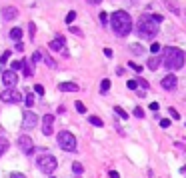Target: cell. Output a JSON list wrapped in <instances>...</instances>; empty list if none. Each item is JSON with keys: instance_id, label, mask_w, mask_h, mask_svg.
I'll list each match as a JSON object with an SVG mask.
<instances>
[{"instance_id": "44dd1931", "label": "cell", "mask_w": 186, "mask_h": 178, "mask_svg": "<svg viewBox=\"0 0 186 178\" xmlns=\"http://www.w3.org/2000/svg\"><path fill=\"white\" fill-rule=\"evenodd\" d=\"M108 88H110V80L104 78V80L100 82V90H102V92H108Z\"/></svg>"}, {"instance_id": "e0dca14e", "label": "cell", "mask_w": 186, "mask_h": 178, "mask_svg": "<svg viewBox=\"0 0 186 178\" xmlns=\"http://www.w3.org/2000/svg\"><path fill=\"white\" fill-rule=\"evenodd\" d=\"M88 120H90V124H94V126L102 128V118H98V116H88Z\"/></svg>"}, {"instance_id": "52a82bcc", "label": "cell", "mask_w": 186, "mask_h": 178, "mask_svg": "<svg viewBox=\"0 0 186 178\" xmlns=\"http://www.w3.org/2000/svg\"><path fill=\"white\" fill-rule=\"evenodd\" d=\"M18 146H20V150H22L24 154L34 152V142H32V138L28 136V134H22V136L18 138Z\"/></svg>"}, {"instance_id": "277c9868", "label": "cell", "mask_w": 186, "mask_h": 178, "mask_svg": "<svg viewBox=\"0 0 186 178\" xmlns=\"http://www.w3.org/2000/svg\"><path fill=\"white\" fill-rule=\"evenodd\" d=\"M36 164H38V170H40V172H44V174H52V172L56 170V166H58V160L54 158L52 154H40V156H38V160H36Z\"/></svg>"}, {"instance_id": "b9f144b4", "label": "cell", "mask_w": 186, "mask_h": 178, "mask_svg": "<svg viewBox=\"0 0 186 178\" xmlns=\"http://www.w3.org/2000/svg\"><path fill=\"white\" fill-rule=\"evenodd\" d=\"M16 50H18V52H22V50H24V46H22V42H20V40L16 42Z\"/></svg>"}, {"instance_id": "603a6c76", "label": "cell", "mask_w": 186, "mask_h": 178, "mask_svg": "<svg viewBox=\"0 0 186 178\" xmlns=\"http://www.w3.org/2000/svg\"><path fill=\"white\" fill-rule=\"evenodd\" d=\"M74 20H76V12H74V10H70V12L66 14V24H72Z\"/></svg>"}, {"instance_id": "7c38bea8", "label": "cell", "mask_w": 186, "mask_h": 178, "mask_svg": "<svg viewBox=\"0 0 186 178\" xmlns=\"http://www.w3.org/2000/svg\"><path fill=\"white\" fill-rule=\"evenodd\" d=\"M48 48L54 52V50H64V36H56L54 40L48 42Z\"/></svg>"}, {"instance_id": "cb8c5ba5", "label": "cell", "mask_w": 186, "mask_h": 178, "mask_svg": "<svg viewBox=\"0 0 186 178\" xmlns=\"http://www.w3.org/2000/svg\"><path fill=\"white\" fill-rule=\"evenodd\" d=\"M12 68L14 70H24V60H14L12 62Z\"/></svg>"}, {"instance_id": "e575fe53", "label": "cell", "mask_w": 186, "mask_h": 178, "mask_svg": "<svg viewBox=\"0 0 186 178\" xmlns=\"http://www.w3.org/2000/svg\"><path fill=\"white\" fill-rule=\"evenodd\" d=\"M98 18H100V22H102V24H106V22H108V14H106V12H100V16H98Z\"/></svg>"}, {"instance_id": "ac0fdd59", "label": "cell", "mask_w": 186, "mask_h": 178, "mask_svg": "<svg viewBox=\"0 0 186 178\" xmlns=\"http://www.w3.org/2000/svg\"><path fill=\"white\" fill-rule=\"evenodd\" d=\"M24 102H26V106H28V108H30V106H34V94H26L24 96Z\"/></svg>"}, {"instance_id": "30bf717a", "label": "cell", "mask_w": 186, "mask_h": 178, "mask_svg": "<svg viewBox=\"0 0 186 178\" xmlns=\"http://www.w3.org/2000/svg\"><path fill=\"white\" fill-rule=\"evenodd\" d=\"M42 132L46 136H50L54 132V116L52 114H44V118H42Z\"/></svg>"}, {"instance_id": "9c48e42d", "label": "cell", "mask_w": 186, "mask_h": 178, "mask_svg": "<svg viewBox=\"0 0 186 178\" xmlns=\"http://www.w3.org/2000/svg\"><path fill=\"white\" fill-rule=\"evenodd\" d=\"M2 82L6 88H12V86H16V82H18V74H16V70H4L2 72Z\"/></svg>"}, {"instance_id": "1f68e13d", "label": "cell", "mask_w": 186, "mask_h": 178, "mask_svg": "<svg viewBox=\"0 0 186 178\" xmlns=\"http://www.w3.org/2000/svg\"><path fill=\"white\" fill-rule=\"evenodd\" d=\"M138 86H142V88H144V90H146V88H150V84L146 82L144 78H138Z\"/></svg>"}, {"instance_id": "d6986e66", "label": "cell", "mask_w": 186, "mask_h": 178, "mask_svg": "<svg viewBox=\"0 0 186 178\" xmlns=\"http://www.w3.org/2000/svg\"><path fill=\"white\" fill-rule=\"evenodd\" d=\"M130 50H132V52H134L136 56H140L142 52H144V48H142L140 44H132V46H130Z\"/></svg>"}, {"instance_id": "5bb4252c", "label": "cell", "mask_w": 186, "mask_h": 178, "mask_svg": "<svg viewBox=\"0 0 186 178\" xmlns=\"http://www.w3.org/2000/svg\"><path fill=\"white\" fill-rule=\"evenodd\" d=\"M58 88L62 90V92H76V90H78V86H76L74 82H60Z\"/></svg>"}, {"instance_id": "5b68a950", "label": "cell", "mask_w": 186, "mask_h": 178, "mask_svg": "<svg viewBox=\"0 0 186 178\" xmlns=\"http://www.w3.org/2000/svg\"><path fill=\"white\" fill-rule=\"evenodd\" d=\"M58 146L62 148V150H66V152H74V150H76V138H74V134H70L68 130L58 132Z\"/></svg>"}, {"instance_id": "ee69618b", "label": "cell", "mask_w": 186, "mask_h": 178, "mask_svg": "<svg viewBox=\"0 0 186 178\" xmlns=\"http://www.w3.org/2000/svg\"><path fill=\"white\" fill-rule=\"evenodd\" d=\"M110 178H120V176H118L116 170H110Z\"/></svg>"}, {"instance_id": "836d02e7", "label": "cell", "mask_w": 186, "mask_h": 178, "mask_svg": "<svg viewBox=\"0 0 186 178\" xmlns=\"http://www.w3.org/2000/svg\"><path fill=\"white\" fill-rule=\"evenodd\" d=\"M34 92H36L38 96H42V94H44V88H42L40 84H36V86H34Z\"/></svg>"}, {"instance_id": "f6af8a7d", "label": "cell", "mask_w": 186, "mask_h": 178, "mask_svg": "<svg viewBox=\"0 0 186 178\" xmlns=\"http://www.w3.org/2000/svg\"><path fill=\"white\" fill-rule=\"evenodd\" d=\"M150 108L152 110H158V102H150Z\"/></svg>"}, {"instance_id": "7a4b0ae2", "label": "cell", "mask_w": 186, "mask_h": 178, "mask_svg": "<svg viewBox=\"0 0 186 178\" xmlns=\"http://www.w3.org/2000/svg\"><path fill=\"white\" fill-rule=\"evenodd\" d=\"M184 60H186L184 50H180L176 46H166L164 48L162 62H164V66H166V70H180L184 66Z\"/></svg>"}, {"instance_id": "4316f807", "label": "cell", "mask_w": 186, "mask_h": 178, "mask_svg": "<svg viewBox=\"0 0 186 178\" xmlns=\"http://www.w3.org/2000/svg\"><path fill=\"white\" fill-rule=\"evenodd\" d=\"M40 60H42V54L40 52H34V54H32V64H38Z\"/></svg>"}, {"instance_id": "484cf974", "label": "cell", "mask_w": 186, "mask_h": 178, "mask_svg": "<svg viewBox=\"0 0 186 178\" xmlns=\"http://www.w3.org/2000/svg\"><path fill=\"white\" fill-rule=\"evenodd\" d=\"M72 170L76 172V174H80V172H82V170H84V166H82L80 162H74V164H72Z\"/></svg>"}, {"instance_id": "60d3db41", "label": "cell", "mask_w": 186, "mask_h": 178, "mask_svg": "<svg viewBox=\"0 0 186 178\" xmlns=\"http://www.w3.org/2000/svg\"><path fill=\"white\" fill-rule=\"evenodd\" d=\"M28 28H30V36H32V38H34V32H36V26H34V24L30 22V26H28Z\"/></svg>"}, {"instance_id": "d590c367", "label": "cell", "mask_w": 186, "mask_h": 178, "mask_svg": "<svg viewBox=\"0 0 186 178\" xmlns=\"http://www.w3.org/2000/svg\"><path fill=\"white\" fill-rule=\"evenodd\" d=\"M128 66L132 70H136V72H142V66H138V64H134V62H128Z\"/></svg>"}, {"instance_id": "7402d4cb", "label": "cell", "mask_w": 186, "mask_h": 178, "mask_svg": "<svg viewBox=\"0 0 186 178\" xmlns=\"http://www.w3.org/2000/svg\"><path fill=\"white\" fill-rule=\"evenodd\" d=\"M32 74H34V70H32V66L24 60V76H32Z\"/></svg>"}, {"instance_id": "ba28073f", "label": "cell", "mask_w": 186, "mask_h": 178, "mask_svg": "<svg viewBox=\"0 0 186 178\" xmlns=\"http://www.w3.org/2000/svg\"><path fill=\"white\" fill-rule=\"evenodd\" d=\"M38 124V114H34L32 110H26L24 112V118H22V128L24 130H30Z\"/></svg>"}, {"instance_id": "d6a6232c", "label": "cell", "mask_w": 186, "mask_h": 178, "mask_svg": "<svg viewBox=\"0 0 186 178\" xmlns=\"http://www.w3.org/2000/svg\"><path fill=\"white\" fill-rule=\"evenodd\" d=\"M134 116L136 118H144V110H142V108H134Z\"/></svg>"}, {"instance_id": "9a60e30c", "label": "cell", "mask_w": 186, "mask_h": 178, "mask_svg": "<svg viewBox=\"0 0 186 178\" xmlns=\"http://www.w3.org/2000/svg\"><path fill=\"white\" fill-rule=\"evenodd\" d=\"M10 38L18 42L20 38H22V28H12V30H10Z\"/></svg>"}, {"instance_id": "8fae6325", "label": "cell", "mask_w": 186, "mask_h": 178, "mask_svg": "<svg viewBox=\"0 0 186 178\" xmlns=\"http://www.w3.org/2000/svg\"><path fill=\"white\" fill-rule=\"evenodd\" d=\"M176 84H178V80H176L174 74H168V76L162 78V88L164 90H174V88H176Z\"/></svg>"}, {"instance_id": "bcb514c9", "label": "cell", "mask_w": 186, "mask_h": 178, "mask_svg": "<svg viewBox=\"0 0 186 178\" xmlns=\"http://www.w3.org/2000/svg\"><path fill=\"white\" fill-rule=\"evenodd\" d=\"M86 2H90V4H100L102 0H86Z\"/></svg>"}, {"instance_id": "4fadbf2b", "label": "cell", "mask_w": 186, "mask_h": 178, "mask_svg": "<svg viewBox=\"0 0 186 178\" xmlns=\"http://www.w3.org/2000/svg\"><path fill=\"white\" fill-rule=\"evenodd\" d=\"M2 16H4V20H14L16 16H18V10H16L14 6H6L2 10Z\"/></svg>"}, {"instance_id": "74e56055", "label": "cell", "mask_w": 186, "mask_h": 178, "mask_svg": "<svg viewBox=\"0 0 186 178\" xmlns=\"http://www.w3.org/2000/svg\"><path fill=\"white\" fill-rule=\"evenodd\" d=\"M158 50H160V44H158V42H154V44L150 46V52H158Z\"/></svg>"}, {"instance_id": "6da1fadb", "label": "cell", "mask_w": 186, "mask_h": 178, "mask_svg": "<svg viewBox=\"0 0 186 178\" xmlns=\"http://www.w3.org/2000/svg\"><path fill=\"white\" fill-rule=\"evenodd\" d=\"M110 24H112V30L116 32L118 36H128L132 32V18H130L128 12L124 10H116L112 16H110Z\"/></svg>"}, {"instance_id": "8d00e7d4", "label": "cell", "mask_w": 186, "mask_h": 178, "mask_svg": "<svg viewBox=\"0 0 186 178\" xmlns=\"http://www.w3.org/2000/svg\"><path fill=\"white\" fill-rule=\"evenodd\" d=\"M160 126H162V128H168V126H170V120H168V118H162V120H160Z\"/></svg>"}, {"instance_id": "f546056e", "label": "cell", "mask_w": 186, "mask_h": 178, "mask_svg": "<svg viewBox=\"0 0 186 178\" xmlns=\"http://www.w3.org/2000/svg\"><path fill=\"white\" fill-rule=\"evenodd\" d=\"M8 58H10V50H6L2 56H0V64H6V60H8Z\"/></svg>"}, {"instance_id": "ab89813d", "label": "cell", "mask_w": 186, "mask_h": 178, "mask_svg": "<svg viewBox=\"0 0 186 178\" xmlns=\"http://www.w3.org/2000/svg\"><path fill=\"white\" fill-rule=\"evenodd\" d=\"M10 178H26V176L20 174V172H12V174H10Z\"/></svg>"}, {"instance_id": "7bdbcfd3", "label": "cell", "mask_w": 186, "mask_h": 178, "mask_svg": "<svg viewBox=\"0 0 186 178\" xmlns=\"http://www.w3.org/2000/svg\"><path fill=\"white\" fill-rule=\"evenodd\" d=\"M104 54H106L108 58H112V50H110V48H104Z\"/></svg>"}, {"instance_id": "ffe728a7", "label": "cell", "mask_w": 186, "mask_h": 178, "mask_svg": "<svg viewBox=\"0 0 186 178\" xmlns=\"http://www.w3.org/2000/svg\"><path fill=\"white\" fill-rule=\"evenodd\" d=\"M8 150V140H4V138H0V156H2L4 152Z\"/></svg>"}, {"instance_id": "f1b7e54d", "label": "cell", "mask_w": 186, "mask_h": 178, "mask_svg": "<svg viewBox=\"0 0 186 178\" xmlns=\"http://www.w3.org/2000/svg\"><path fill=\"white\" fill-rule=\"evenodd\" d=\"M126 86H128L130 90H136V88H138V80H128V84H126Z\"/></svg>"}, {"instance_id": "3957f363", "label": "cell", "mask_w": 186, "mask_h": 178, "mask_svg": "<svg viewBox=\"0 0 186 178\" xmlns=\"http://www.w3.org/2000/svg\"><path fill=\"white\" fill-rule=\"evenodd\" d=\"M158 20L154 18V14L148 16V14H144V16H140V20H138V24H136V30H138V34L142 36V38H154V36L158 34Z\"/></svg>"}, {"instance_id": "2e32d148", "label": "cell", "mask_w": 186, "mask_h": 178, "mask_svg": "<svg viewBox=\"0 0 186 178\" xmlns=\"http://www.w3.org/2000/svg\"><path fill=\"white\" fill-rule=\"evenodd\" d=\"M158 64H160V58H158V56H154V58H150V60H148L150 70H156V68H158Z\"/></svg>"}, {"instance_id": "83f0119b", "label": "cell", "mask_w": 186, "mask_h": 178, "mask_svg": "<svg viewBox=\"0 0 186 178\" xmlns=\"http://www.w3.org/2000/svg\"><path fill=\"white\" fill-rule=\"evenodd\" d=\"M114 112H116V114H118L120 118H124V120H126V118H128V114H126V112H124L122 108H118V106H116V108H114Z\"/></svg>"}, {"instance_id": "f35d334b", "label": "cell", "mask_w": 186, "mask_h": 178, "mask_svg": "<svg viewBox=\"0 0 186 178\" xmlns=\"http://www.w3.org/2000/svg\"><path fill=\"white\" fill-rule=\"evenodd\" d=\"M70 32L76 34V36H82V30H80V28H70Z\"/></svg>"}, {"instance_id": "8992f818", "label": "cell", "mask_w": 186, "mask_h": 178, "mask_svg": "<svg viewBox=\"0 0 186 178\" xmlns=\"http://www.w3.org/2000/svg\"><path fill=\"white\" fill-rule=\"evenodd\" d=\"M0 98H2V102H8V104H16V102L22 100V94H20L18 90H14V88H6L2 94H0Z\"/></svg>"}, {"instance_id": "d4e9b609", "label": "cell", "mask_w": 186, "mask_h": 178, "mask_svg": "<svg viewBox=\"0 0 186 178\" xmlns=\"http://www.w3.org/2000/svg\"><path fill=\"white\" fill-rule=\"evenodd\" d=\"M168 114L172 116V120H180V114L176 112V108H168Z\"/></svg>"}, {"instance_id": "4dcf8cb0", "label": "cell", "mask_w": 186, "mask_h": 178, "mask_svg": "<svg viewBox=\"0 0 186 178\" xmlns=\"http://www.w3.org/2000/svg\"><path fill=\"white\" fill-rule=\"evenodd\" d=\"M74 106H76V110H78V112H82V114H84V112H86V106L82 104V102H76Z\"/></svg>"}]
</instances>
